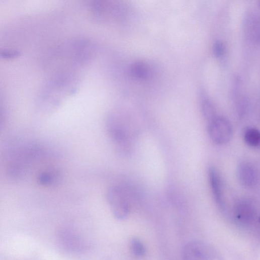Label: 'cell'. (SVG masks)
<instances>
[{"mask_svg":"<svg viewBox=\"0 0 260 260\" xmlns=\"http://www.w3.org/2000/svg\"><path fill=\"white\" fill-rule=\"evenodd\" d=\"M237 175L240 183L245 187L252 188L258 182V176L256 170L248 162H242L239 165Z\"/></svg>","mask_w":260,"mask_h":260,"instance_id":"cell-4","label":"cell"},{"mask_svg":"<svg viewBox=\"0 0 260 260\" xmlns=\"http://www.w3.org/2000/svg\"><path fill=\"white\" fill-rule=\"evenodd\" d=\"M254 208L250 202L243 200L238 202L235 206V219L242 225L250 224L254 218Z\"/></svg>","mask_w":260,"mask_h":260,"instance_id":"cell-5","label":"cell"},{"mask_svg":"<svg viewBox=\"0 0 260 260\" xmlns=\"http://www.w3.org/2000/svg\"><path fill=\"white\" fill-rule=\"evenodd\" d=\"M107 199L111 210L118 219L124 220L129 216L131 205L126 193L119 186H113L108 191Z\"/></svg>","mask_w":260,"mask_h":260,"instance_id":"cell-2","label":"cell"},{"mask_svg":"<svg viewBox=\"0 0 260 260\" xmlns=\"http://www.w3.org/2000/svg\"><path fill=\"white\" fill-rule=\"evenodd\" d=\"M226 48L222 42H217L214 47V53L218 58H222L225 54Z\"/></svg>","mask_w":260,"mask_h":260,"instance_id":"cell-13","label":"cell"},{"mask_svg":"<svg viewBox=\"0 0 260 260\" xmlns=\"http://www.w3.org/2000/svg\"><path fill=\"white\" fill-rule=\"evenodd\" d=\"M60 236L63 244L68 248L78 251L83 247V244L79 237L70 231H62Z\"/></svg>","mask_w":260,"mask_h":260,"instance_id":"cell-7","label":"cell"},{"mask_svg":"<svg viewBox=\"0 0 260 260\" xmlns=\"http://www.w3.org/2000/svg\"><path fill=\"white\" fill-rule=\"evenodd\" d=\"M133 77L138 79H145L148 75L149 69L147 65L143 62H136L130 68Z\"/></svg>","mask_w":260,"mask_h":260,"instance_id":"cell-9","label":"cell"},{"mask_svg":"<svg viewBox=\"0 0 260 260\" xmlns=\"http://www.w3.org/2000/svg\"><path fill=\"white\" fill-rule=\"evenodd\" d=\"M201 109L203 117L209 123L217 116L212 103L207 98H204L201 102Z\"/></svg>","mask_w":260,"mask_h":260,"instance_id":"cell-10","label":"cell"},{"mask_svg":"<svg viewBox=\"0 0 260 260\" xmlns=\"http://www.w3.org/2000/svg\"><path fill=\"white\" fill-rule=\"evenodd\" d=\"M58 180V176L54 171H47L42 173L39 177V182L43 185L54 184Z\"/></svg>","mask_w":260,"mask_h":260,"instance_id":"cell-12","label":"cell"},{"mask_svg":"<svg viewBox=\"0 0 260 260\" xmlns=\"http://www.w3.org/2000/svg\"><path fill=\"white\" fill-rule=\"evenodd\" d=\"M245 142L249 146L257 147L260 146V131L256 128L249 127L244 132Z\"/></svg>","mask_w":260,"mask_h":260,"instance_id":"cell-8","label":"cell"},{"mask_svg":"<svg viewBox=\"0 0 260 260\" xmlns=\"http://www.w3.org/2000/svg\"><path fill=\"white\" fill-rule=\"evenodd\" d=\"M259 222H260V219H259Z\"/></svg>","mask_w":260,"mask_h":260,"instance_id":"cell-14","label":"cell"},{"mask_svg":"<svg viewBox=\"0 0 260 260\" xmlns=\"http://www.w3.org/2000/svg\"><path fill=\"white\" fill-rule=\"evenodd\" d=\"M207 124L208 133L214 143L217 145H224L231 140L233 134L232 127L227 119L217 116Z\"/></svg>","mask_w":260,"mask_h":260,"instance_id":"cell-3","label":"cell"},{"mask_svg":"<svg viewBox=\"0 0 260 260\" xmlns=\"http://www.w3.org/2000/svg\"><path fill=\"white\" fill-rule=\"evenodd\" d=\"M209 177L214 198L221 209H224L225 203L222 182L218 171L211 167L209 170Z\"/></svg>","mask_w":260,"mask_h":260,"instance_id":"cell-6","label":"cell"},{"mask_svg":"<svg viewBox=\"0 0 260 260\" xmlns=\"http://www.w3.org/2000/svg\"><path fill=\"white\" fill-rule=\"evenodd\" d=\"M130 248L133 254L137 257H143L146 249L143 242L139 239L133 238L130 243Z\"/></svg>","mask_w":260,"mask_h":260,"instance_id":"cell-11","label":"cell"},{"mask_svg":"<svg viewBox=\"0 0 260 260\" xmlns=\"http://www.w3.org/2000/svg\"><path fill=\"white\" fill-rule=\"evenodd\" d=\"M183 260H223L210 245L199 240L189 242L182 250Z\"/></svg>","mask_w":260,"mask_h":260,"instance_id":"cell-1","label":"cell"}]
</instances>
